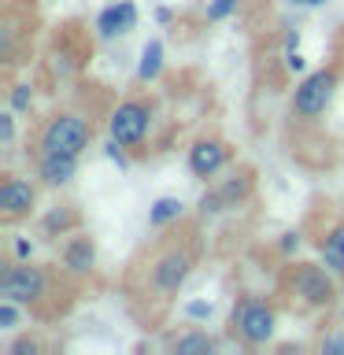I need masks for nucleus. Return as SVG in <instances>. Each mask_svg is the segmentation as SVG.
<instances>
[{"mask_svg":"<svg viewBox=\"0 0 344 355\" xmlns=\"http://www.w3.org/2000/svg\"><path fill=\"white\" fill-rule=\"evenodd\" d=\"M344 82V60L341 55H333L326 67H315V71L300 74V82L293 85V93H289V130H296V137H315L322 141V119H326V111L333 104V96H337V89ZM289 137V141H296ZM329 144V141H322Z\"/></svg>","mask_w":344,"mask_h":355,"instance_id":"obj_6","label":"nucleus"},{"mask_svg":"<svg viewBox=\"0 0 344 355\" xmlns=\"http://www.w3.org/2000/svg\"><path fill=\"white\" fill-rule=\"evenodd\" d=\"M104 155L119 166V171H130V166H133V152H130V148H122L115 137H108V141H104Z\"/></svg>","mask_w":344,"mask_h":355,"instance_id":"obj_29","label":"nucleus"},{"mask_svg":"<svg viewBox=\"0 0 344 355\" xmlns=\"http://www.w3.org/2000/svg\"><path fill=\"white\" fill-rule=\"evenodd\" d=\"M282 52H300V30L296 26L282 30Z\"/></svg>","mask_w":344,"mask_h":355,"instance_id":"obj_32","label":"nucleus"},{"mask_svg":"<svg viewBox=\"0 0 344 355\" xmlns=\"http://www.w3.org/2000/svg\"><path fill=\"white\" fill-rule=\"evenodd\" d=\"M289 4H293V8H322L326 0H289Z\"/></svg>","mask_w":344,"mask_h":355,"instance_id":"obj_35","label":"nucleus"},{"mask_svg":"<svg viewBox=\"0 0 344 355\" xmlns=\"http://www.w3.org/2000/svg\"><path fill=\"white\" fill-rule=\"evenodd\" d=\"M137 22H141V11L133 0H111V4L96 11L93 30L100 41H115V37H126V33L137 30Z\"/></svg>","mask_w":344,"mask_h":355,"instance_id":"obj_16","label":"nucleus"},{"mask_svg":"<svg viewBox=\"0 0 344 355\" xmlns=\"http://www.w3.org/2000/svg\"><path fill=\"white\" fill-rule=\"evenodd\" d=\"M52 348L44 344L37 333H19V337H11L8 344V355H49Z\"/></svg>","mask_w":344,"mask_h":355,"instance_id":"obj_23","label":"nucleus"},{"mask_svg":"<svg viewBox=\"0 0 344 355\" xmlns=\"http://www.w3.org/2000/svg\"><path fill=\"white\" fill-rule=\"evenodd\" d=\"M322 211H326V218H322V222H318V211L311 215V226H315L311 244H315L318 259L326 263L329 270L341 277V285H344V215L329 211V204L322 207Z\"/></svg>","mask_w":344,"mask_h":355,"instance_id":"obj_12","label":"nucleus"},{"mask_svg":"<svg viewBox=\"0 0 344 355\" xmlns=\"http://www.w3.org/2000/svg\"><path fill=\"white\" fill-rule=\"evenodd\" d=\"M337 318H341V329H344V304H341V311H337Z\"/></svg>","mask_w":344,"mask_h":355,"instance_id":"obj_36","label":"nucleus"},{"mask_svg":"<svg viewBox=\"0 0 344 355\" xmlns=\"http://www.w3.org/2000/svg\"><path fill=\"white\" fill-rule=\"evenodd\" d=\"M274 296L285 315L326 326L341 311L344 285L322 259H285L274 274Z\"/></svg>","mask_w":344,"mask_h":355,"instance_id":"obj_3","label":"nucleus"},{"mask_svg":"<svg viewBox=\"0 0 344 355\" xmlns=\"http://www.w3.org/2000/svg\"><path fill=\"white\" fill-rule=\"evenodd\" d=\"M285 55V67H289V74H307V63H304V55H300V52H282Z\"/></svg>","mask_w":344,"mask_h":355,"instance_id":"obj_33","label":"nucleus"},{"mask_svg":"<svg viewBox=\"0 0 344 355\" xmlns=\"http://www.w3.org/2000/svg\"><path fill=\"white\" fill-rule=\"evenodd\" d=\"M233 163H237V148L215 130L196 133V137L189 141V148H185V166H189V174H193L196 182H215V178Z\"/></svg>","mask_w":344,"mask_h":355,"instance_id":"obj_10","label":"nucleus"},{"mask_svg":"<svg viewBox=\"0 0 344 355\" xmlns=\"http://www.w3.org/2000/svg\"><path fill=\"white\" fill-rule=\"evenodd\" d=\"M178 15H174V8H155V22H160V26H171Z\"/></svg>","mask_w":344,"mask_h":355,"instance_id":"obj_34","label":"nucleus"},{"mask_svg":"<svg viewBox=\"0 0 344 355\" xmlns=\"http://www.w3.org/2000/svg\"><path fill=\"white\" fill-rule=\"evenodd\" d=\"M15 122H19V115L11 107L0 111V148H4V152L15 148Z\"/></svg>","mask_w":344,"mask_h":355,"instance_id":"obj_30","label":"nucleus"},{"mask_svg":"<svg viewBox=\"0 0 344 355\" xmlns=\"http://www.w3.org/2000/svg\"><path fill=\"white\" fill-rule=\"evenodd\" d=\"M341 37H344V33H341ZM337 55H341V60H344V49H337Z\"/></svg>","mask_w":344,"mask_h":355,"instance_id":"obj_37","label":"nucleus"},{"mask_svg":"<svg viewBox=\"0 0 344 355\" xmlns=\"http://www.w3.org/2000/svg\"><path fill=\"white\" fill-rule=\"evenodd\" d=\"M277 318H282V304L274 293H241L233 296L226 315V340L244 352H259L274 340Z\"/></svg>","mask_w":344,"mask_h":355,"instance_id":"obj_7","label":"nucleus"},{"mask_svg":"<svg viewBox=\"0 0 344 355\" xmlns=\"http://www.w3.org/2000/svg\"><path fill=\"white\" fill-rule=\"evenodd\" d=\"M182 315H185V322H207L211 315H215V304H211V300H185L182 304Z\"/></svg>","mask_w":344,"mask_h":355,"instance_id":"obj_27","label":"nucleus"},{"mask_svg":"<svg viewBox=\"0 0 344 355\" xmlns=\"http://www.w3.org/2000/svg\"><path fill=\"white\" fill-rule=\"evenodd\" d=\"M26 163H30L33 178H37L44 189H52V193H60V189L71 185L78 178V166H82L78 155H63V152H30Z\"/></svg>","mask_w":344,"mask_h":355,"instance_id":"obj_14","label":"nucleus"},{"mask_svg":"<svg viewBox=\"0 0 344 355\" xmlns=\"http://www.w3.org/2000/svg\"><path fill=\"white\" fill-rule=\"evenodd\" d=\"M204 259V218L185 215L166 230H152V237L137 244L119 274V293L126 315L144 333H160L171 311Z\"/></svg>","mask_w":344,"mask_h":355,"instance_id":"obj_1","label":"nucleus"},{"mask_svg":"<svg viewBox=\"0 0 344 355\" xmlns=\"http://www.w3.org/2000/svg\"><path fill=\"white\" fill-rule=\"evenodd\" d=\"M33 252H37V244L30 237H11V255L15 259H33Z\"/></svg>","mask_w":344,"mask_h":355,"instance_id":"obj_31","label":"nucleus"},{"mask_svg":"<svg viewBox=\"0 0 344 355\" xmlns=\"http://www.w3.org/2000/svg\"><path fill=\"white\" fill-rule=\"evenodd\" d=\"M41 189L44 185L37 182V178L4 171V178H0V226L11 230V226H19V222H26V218L37 215Z\"/></svg>","mask_w":344,"mask_h":355,"instance_id":"obj_11","label":"nucleus"},{"mask_svg":"<svg viewBox=\"0 0 344 355\" xmlns=\"http://www.w3.org/2000/svg\"><path fill=\"white\" fill-rule=\"evenodd\" d=\"M85 282L67 274L60 263H33V259H4L0 266V296L15 300L30 311L33 322H60L78 307Z\"/></svg>","mask_w":344,"mask_h":355,"instance_id":"obj_2","label":"nucleus"},{"mask_svg":"<svg viewBox=\"0 0 344 355\" xmlns=\"http://www.w3.org/2000/svg\"><path fill=\"white\" fill-rule=\"evenodd\" d=\"M163 344H166V352H174V355H207V352L222 348V340L211 337L207 329H200L196 322L182 333H163Z\"/></svg>","mask_w":344,"mask_h":355,"instance_id":"obj_18","label":"nucleus"},{"mask_svg":"<svg viewBox=\"0 0 344 355\" xmlns=\"http://www.w3.org/2000/svg\"><path fill=\"white\" fill-rule=\"evenodd\" d=\"M96 30L89 33L85 19H60L44 33L41 55H37V82L44 93H60V85H78L89 74V63L96 55Z\"/></svg>","mask_w":344,"mask_h":355,"instance_id":"obj_5","label":"nucleus"},{"mask_svg":"<svg viewBox=\"0 0 344 355\" xmlns=\"http://www.w3.org/2000/svg\"><path fill=\"white\" fill-rule=\"evenodd\" d=\"M315 348L326 352V355H344V329H341V326L326 329V333H322V337L315 340Z\"/></svg>","mask_w":344,"mask_h":355,"instance_id":"obj_28","label":"nucleus"},{"mask_svg":"<svg viewBox=\"0 0 344 355\" xmlns=\"http://www.w3.org/2000/svg\"><path fill=\"white\" fill-rule=\"evenodd\" d=\"M241 4H244V0H207V8H204V22L218 26V22H226V19L237 15Z\"/></svg>","mask_w":344,"mask_h":355,"instance_id":"obj_24","label":"nucleus"},{"mask_svg":"<svg viewBox=\"0 0 344 355\" xmlns=\"http://www.w3.org/2000/svg\"><path fill=\"white\" fill-rule=\"evenodd\" d=\"M78 230H85V215H82L78 204H71V200H60V204L49 207L37 222L41 241H49V244H60L63 237H71V233H78Z\"/></svg>","mask_w":344,"mask_h":355,"instance_id":"obj_17","label":"nucleus"},{"mask_svg":"<svg viewBox=\"0 0 344 355\" xmlns=\"http://www.w3.org/2000/svg\"><path fill=\"white\" fill-rule=\"evenodd\" d=\"M37 82H8V107L15 111L19 119H33V107H37Z\"/></svg>","mask_w":344,"mask_h":355,"instance_id":"obj_21","label":"nucleus"},{"mask_svg":"<svg viewBox=\"0 0 344 355\" xmlns=\"http://www.w3.org/2000/svg\"><path fill=\"white\" fill-rule=\"evenodd\" d=\"M185 215L189 211H185L182 196H160V200H152V207H148V230H166V226H174V222H182Z\"/></svg>","mask_w":344,"mask_h":355,"instance_id":"obj_20","label":"nucleus"},{"mask_svg":"<svg viewBox=\"0 0 344 355\" xmlns=\"http://www.w3.org/2000/svg\"><path fill=\"white\" fill-rule=\"evenodd\" d=\"M41 0H8L0 15V60H4V82H15V67L30 63L33 41L41 30Z\"/></svg>","mask_w":344,"mask_h":355,"instance_id":"obj_9","label":"nucleus"},{"mask_svg":"<svg viewBox=\"0 0 344 355\" xmlns=\"http://www.w3.org/2000/svg\"><path fill=\"white\" fill-rule=\"evenodd\" d=\"M166 71V44L163 37H148L141 44V60H137V85H155Z\"/></svg>","mask_w":344,"mask_h":355,"instance_id":"obj_19","label":"nucleus"},{"mask_svg":"<svg viewBox=\"0 0 344 355\" xmlns=\"http://www.w3.org/2000/svg\"><path fill=\"white\" fill-rule=\"evenodd\" d=\"M96 263H100V248L85 230H78V233L60 241V266L67 274L89 282V277H96Z\"/></svg>","mask_w":344,"mask_h":355,"instance_id":"obj_15","label":"nucleus"},{"mask_svg":"<svg viewBox=\"0 0 344 355\" xmlns=\"http://www.w3.org/2000/svg\"><path fill=\"white\" fill-rule=\"evenodd\" d=\"M300 244H304V230H285L282 237L274 241V252L282 255V263H285V259H296Z\"/></svg>","mask_w":344,"mask_h":355,"instance_id":"obj_26","label":"nucleus"},{"mask_svg":"<svg viewBox=\"0 0 344 355\" xmlns=\"http://www.w3.org/2000/svg\"><path fill=\"white\" fill-rule=\"evenodd\" d=\"M196 215L204 218V222L218 218V215H226V204H222V196H218L215 182H211V185L204 189V193H200V200H196Z\"/></svg>","mask_w":344,"mask_h":355,"instance_id":"obj_22","label":"nucleus"},{"mask_svg":"<svg viewBox=\"0 0 344 355\" xmlns=\"http://www.w3.org/2000/svg\"><path fill=\"white\" fill-rule=\"evenodd\" d=\"M22 304L15 300H0V333H19V322H22Z\"/></svg>","mask_w":344,"mask_h":355,"instance_id":"obj_25","label":"nucleus"},{"mask_svg":"<svg viewBox=\"0 0 344 355\" xmlns=\"http://www.w3.org/2000/svg\"><path fill=\"white\" fill-rule=\"evenodd\" d=\"M160 122V96L141 89V93L122 96L108 115V137H115L122 148L133 152V159H144L152 152V133Z\"/></svg>","mask_w":344,"mask_h":355,"instance_id":"obj_8","label":"nucleus"},{"mask_svg":"<svg viewBox=\"0 0 344 355\" xmlns=\"http://www.w3.org/2000/svg\"><path fill=\"white\" fill-rule=\"evenodd\" d=\"M215 189L222 196V204H226V211H241L248 207L255 193H259V171H255L252 163H233L222 171V178H215Z\"/></svg>","mask_w":344,"mask_h":355,"instance_id":"obj_13","label":"nucleus"},{"mask_svg":"<svg viewBox=\"0 0 344 355\" xmlns=\"http://www.w3.org/2000/svg\"><path fill=\"white\" fill-rule=\"evenodd\" d=\"M74 89L78 93L71 104H60V107L44 111L41 119H33V126L26 133V155L30 152H63V155H78L82 159L93 148L96 126H100L104 111H93V104H89L85 78ZM104 122H108V115H104Z\"/></svg>","mask_w":344,"mask_h":355,"instance_id":"obj_4","label":"nucleus"}]
</instances>
